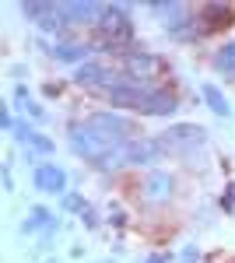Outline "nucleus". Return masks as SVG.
<instances>
[{
  "label": "nucleus",
  "instance_id": "nucleus-1",
  "mask_svg": "<svg viewBox=\"0 0 235 263\" xmlns=\"http://www.w3.org/2000/svg\"><path fill=\"white\" fill-rule=\"evenodd\" d=\"M92 49L123 60L126 49L137 46V25H134V4H105L102 21L92 28Z\"/></svg>",
  "mask_w": 235,
  "mask_h": 263
},
{
  "label": "nucleus",
  "instance_id": "nucleus-2",
  "mask_svg": "<svg viewBox=\"0 0 235 263\" xmlns=\"http://www.w3.org/2000/svg\"><path fill=\"white\" fill-rule=\"evenodd\" d=\"M67 147H70V155L78 162L98 168V165L105 162V155L113 147H119V144H109L88 120H74V123H67Z\"/></svg>",
  "mask_w": 235,
  "mask_h": 263
},
{
  "label": "nucleus",
  "instance_id": "nucleus-3",
  "mask_svg": "<svg viewBox=\"0 0 235 263\" xmlns=\"http://www.w3.org/2000/svg\"><path fill=\"white\" fill-rule=\"evenodd\" d=\"M165 158V147L158 144L155 134H140L134 141L119 144V168H155V162Z\"/></svg>",
  "mask_w": 235,
  "mask_h": 263
},
{
  "label": "nucleus",
  "instance_id": "nucleus-4",
  "mask_svg": "<svg viewBox=\"0 0 235 263\" xmlns=\"http://www.w3.org/2000/svg\"><path fill=\"white\" fill-rule=\"evenodd\" d=\"M84 120L92 123L109 144H126V141H134V137H140L137 123L130 120L126 112H116V109H95V112H88Z\"/></svg>",
  "mask_w": 235,
  "mask_h": 263
},
{
  "label": "nucleus",
  "instance_id": "nucleus-5",
  "mask_svg": "<svg viewBox=\"0 0 235 263\" xmlns=\"http://www.w3.org/2000/svg\"><path fill=\"white\" fill-rule=\"evenodd\" d=\"M179 109H183V102H179L176 91H169V88H161V84H151V88L140 91L137 105H134V116H144V120H169V116H176Z\"/></svg>",
  "mask_w": 235,
  "mask_h": 263
},
{
  "label": "nucleus",
  "instance_id": "nucleus-6",
  "mask_svg": "<svg viewBox=\"0 0 235 263\" xmlns=\"http://www.w3.org/2000/svg\"><path fill=\"white\" fill-rule=\"evenodd\" d=\"M155 137L165 147V155H176V151L183 155V151H193V147L207 144V126H200V123H176V126L161 130Z\"/></svg>",
  "mask_w": 235,
  "mask_h": 263
},
{
  "label": "nucleus",
  "instance_id": "nucleus-7",
  "mask_svg": "<svg viewBox=\"0 0 235 263\" xmlns=\"http://www.w3.org/2000/svg\"><path fill=\"white\" fill-rule=\"evenodd\" d=\"M119 70H123L126 78L140 81V84H155L158 70H161V57L151 53L144 42H137V46H134V49H126V57L119 60Z\"/></svg>",
  "mask_w": 235,
  "mask_h": 263
},
{
  "label": "nucleus",
  "instance_id": "nucleus-8",
  "mask_svg": "<svg viewBox=\"0 0 235 263\" xmlns=\"http://www.w3.org/2000/svg\"><path fill=\"white\" fill-rule=\"evenodd\" d=\"M70 81L78 84V88H88V91H109L113 84L123 81V70L109 67V63H102V60H88L70 74Z\"/></svg>",
  "mask_w": 235,
  "mask_h": 263
},
{
  "label": "nucleus",
  "instance_id": "nucleus-9",
  "mask_svg": "<svg viewBox=\"0 0 235 263\" xmlns=\"http://www.w3.org/2000/svg\"><path fill=\"white\" fill-rule=\"evenodd\" d=\"M235 25V4H225V0H204L196 7V28L200 35H218V32H228Z\"/></svg>",
  "mask_w": 235,
  "mask_h": 263
},
{
  "label": "nucleus",
  "instance_id": "nucleus-10",
  "mask_svg": "<svg viewBox=\"0 0 235 263\" xmlns=\"http://www.w3.org/2000/svg\"><path fill=\"white\" fill-rule=\"evenodd\" d=\"M32 190L42 193V197H63V193H70V176H67V168L60 162H42L32 168Z\"/></svg>",
  "mask_w": 235,
  "mask_h": 263
},
{
  "label": "nucleus",
  "instance_id": "nucleus-11",
  "mask_svg": "<svg viewBox=\"0 0 235 263\" xmlns=\"http://www.w3.org/2000/svg\"><path fill=\"white\" fill-rule=\"evenodd\" d=\"M39 46L46 49V57L49 60H57V63H67V67H74L78 70L81 63H88L92 60V42H81V39H60V42H46V39H39Z\"/></svg>",
  "mask_w": 235,
  "mask_h": 263
},
{
  "label": "nucleus",
  "instance_id": "nucleus-12",
  "mask_svg": "<svg viewBox=\"0 0 235 263\" xmlns=\"http://www.w3.org/2000/svg\"><path fill=\"white\" fill-rule=\"evenodd\" d=\"M140 197L144 203H169L176 197V176L169 172V168H151V172H144V179H140Z\"/></svg>",
  "mask_w": 235,
  "mask_h": 263
},
{
  "label": "nucleus",
  "instance_id": "nucleus-13",
  "mask_svg": "<svg viewBox=\"0 0 235 263\" xmlns=\"http://www.w3.org/2000/svg\"><path fill=\"white\" fill-rule=\"evenodd\" d=\"M102 11H105V4H92V0H67V4H60V14L67 18L70 28H95L98 21H102Z\"/></svg>",
  "mask_w": 235,
  "mask_h": 263
},
{
  "label": "nucleus",
  "instance_id": "nucleus-14",
  "mask_svg": "<svg viewBox=\"0 0 235 263\" xmlns=\"http://www.w3.org/2000/svg\"><path fill=\"white\" fill-rule=\"evenodd\" d=\"M57 221H60V214L53 211V207H46V203H32L28 214H25L21 224H18V235H42L46 228H53Z\"/></svg>",
  "mask_w": 235,
  "mask_h": 263
},
{
  "label": "nucleus",
  "instance_id": "nucleus-15",
  "mask_svg": "<svg viewBox=\"0 0 235 263\" xmlns=\"http://www.w3.org/2000/svg\"><path fill=\"white\" fill-rule=\"evenodd\" d=\"M200 102H204V105L214 112L218 120H228V116L235 112V105L228 102V95H225V91H221L214 81H204V84H200Z\"/></svg>",
  "mask_w": 235,
  "mask_h": 263
},
{
  "label": "nucleus",
  "instance_id": "nucleus-16",
  "mask_svg": "<svg viewBox=\"0 0 235 263\" xmlns=\"http://www.w3.org/2000/svg\"><path fill=\"white\" fill-rule=\"evenodd\" d=\"M211 70L221 74V78H232V81H235V39L221 42L214 53H211Z\"/></svg>",
  "mask_w": 235,
  "mask_h": 263
},
{
  "label": "nucleus",
  "instance_id": "nucleus-17",
  "mask_svg": "<svg viewBox=\"0 0 235 263\" xmlns=\"http://www.w3.org/2000/svg\"><path fill=\"white\" fill-rule=\"evenodd\" d=\"M18 11H21V18L28 21V25H35V28H39L42 21L57 11V4H49V0H32V4H21Z\"/></svg>",
  "mask_w": 235,
  "mask_h": 263
},
{
  "label": "nucleus",
  "instance_id": "nucleus-18",
  "mask_svg": "<svg viewBox=\"0 0 235 263\" xmlns=\"http://www.w3.org/2000/svg\"><path fill=\"white\" fill-rule=\"evenodd\" d=\"M84 207H88V200H84V193H81V190H70V193H63V197L57 200L60 214H81Z\"/></svg>",
  "mask_w": 235,
  "mask_h": 263
},
{
  "label": "nucleus",
  "instance_id": "nucleus-19",
  "mask_svg": "<svg viewBox=\"0 0 235 263\" xmlns=\"http://www.w3.org/2000/svg\"><path fill=\"white\" fill-rule=\"evenodd\" d=\"M18 109V116H25V120H32V123H46L49 120V112H46V105L35 99H28V102H21V105H14Z\"/></svg>",
  "mask_w": 235,
  "mask_h": 263
},
{
  "label": "nucleus",
  "instance_id": "nucleus-20",
  "mask_svg": "<svg viewBox=\"0 0 235 263\" xmlns=\"http://www.w3.org/2000/svg\"><path fill=\"white\" fill-rule=\"evenodd\" d=\"M78 221L84 224V232H98V228H102V214H98L95 207L88 203V207H84V211L78 214Z\"/></svg>",
  "mask_w": 235,
  "mask_h": 263
},
{
  "label": "nucleus",
  "instance_id": "nucleus-21",
  "mask_svg": "<svg viewBox=\"0 0 235 263\" xmlns=\"http://www.w3.org/2000/svg\"><path fill=\"white\" fill-rule=\"evenodd\" d=\"M126 211L119 207V203H109V214H105V224H113V228H126Z\"/></svg>",
  "mask_w": 235,
  "mask_h": 263
},
{
  "label": "nucleus",
  "instance_id": "nucleus-22",
  "mask_svg": "<svg viewBox=\"0 0 235 263\" xmlns=\"http://www.w3.org/2000/svg\"><path fill=\"white\" fill-rule=\"evenodd\" d=\"M218 203H221V211H225V214H235V182H225V190H221Z\"/></svg>",
  "mask_w": 235,
  "mask_h": 263
},
{
  "label": "nucleus",
  "instance_id": "nucleus-23",
  "mask_svg": "<svg viewBox=\"0 0 235 263\" xmlns=\"http://www.w3.org/2000/svg\"><path fill=\"white\" fill-rule=\"evenodd\" d=\"M14 123H18V116H14L7 105H0V130H4V134H14Z\"/></svg>",
  "mask_w": 235,
  "mask_h": 263
},
{
  "label": "nucleus",
  "instance_id": "nucleus-24",
  "mask_svg": "<svg viewBox=\"0 0 235 263\" xmlns=\"http://www.w3.org/2000/svg\"><path fill=\"white\" fill-rule=\"evenodd\" d=\"M172 260H179V253H144L137 263H172Z\"/></svg>",
  "mask_w": 235,
  "mask_h": 263
},
{
  "label": "nucleus",
  "instance_id": "nucleus-25",
  "mask_svg": "<svg viewBox=\"0 0 235 263\" xmlns=\"http://www.w3.org/2000/svg\"><path fill=\"white\" fill-rule=\"evenodd\" d=\"M0 186H4V193H7V197H14V172H11V165H4V168H0Z\"/></svg>",
  "mask_w": 235,
  "mask_h": 263
},
{
  "label": "nucleus",
  "instance_id": "nucleus-26",
  "mask_svg": "<svg viewBox=\"0 0 235 263\" xmlns=\"http://www.w3.org/2000/svg\"><path fill=\"white\" fill-rule=\"evenodd\" d=\"M11 99H14V105H21V102H28L32 99V88L21 81V84H14V91H11Z\"/></svg>",
  "mask_w": 235,
  "mask_h": 263
},
{
  "label": "nucleus",
  "instance_id": "nucleus-27",
  "mask_svg": "<svg viewBox=\"0 0 235 263\" xmlns=\"http://www.w3.org/2000/svg\"><path fill=\"white\" fill-rule=\"evenodd\" d=\"M186 260H200V246L186 242L183 249H179V263H186Z\"/></svg>",
  "mask_w": 235,
  "mask_h": 263
},
{
  "label": "nucleus",
  "instance_id": "nucleus-28",
  "mask_svg": "<svg viewBox=\"0 0 235 263\" xmlns=\"http://www.w3.org/2000/svg\"><path fill=\"white\" fill-rule=\"evenodd\" d=\"M25 74H28V67H25V63H14V67H11V78H14V84L25 81Z\"/></svg>",
  "mask_w": 235,
  "mask_h": 263
},
{
  "label": "nucleus",
  "instance_id": "nucleus-29",
  "mask_svg": "<svg viewBox=\"0 0 235 263\" xmlns=\"http://www.w3.org/2000/svg\"><path fill=\"white\" fill-rule=\"evenodd\" d=\"M42 95H46V99H60V84L46 81V84H42Z\"/></svg>",
  "mask_w": 235,
  "mask_h": 263
},
{
  "label": "nucleus",
  "instance_id": "nucleus-30",
  "mask_svg": "<svg viewBox=\"0 0 235 263\" xmlns=\"http://www.w3.org/2000/svg\"><path fill=\"white\" fill-rule=\"evenodd\" d=\"M84 256H88V246H70V260H84Z\"/></svg>",
  "mask_w": 235,
  "mask_h": 263
},
{
  "label": "nucleus",
  "instance_id": "nucleus-31",
  "mask_svg": "<svg viewBox=\"0 0 235 263\" xmlns=\"http://www.w3.org/2000/svg\"><path fill=\"white\" fill-rule=\"evenodd\" d=\"M88 263H119L116 256H102V260H88Z\"/></svg>",
  "mask_w": 235,
  "mask_h": 263
},
{
  "label": "nucleus",
  "instance_id": "nucleus-32",
  "mask_svg": "<svg viewBox=\"0 0 235 263\" xmlns=\"http://www.w3.org/2000/svg\"><path fill=\"white\" fill-rule=\"evenodd\" d=\"M39 263H63V260H57V256H46V260H39Z\"/></svg>",
  "mask_w": 235,
  "mask_h": 263
},
{
  "label": "nucleus",
  "instance_id": "nucleus-33",
  "mask_svg": "<svg viewBox=\"0 0 235 263\" xmlns=\"http://www.w3.org/2000/svg\"><path fill=\"white\" fill-rule=\"evenodd\" d=\"M186 263H204V260H186Z\"/></svg>",
  "mask_w": 235,
  "mask_h": 263
},
{
  "label": "nucleus",
  "instance_id": "nucleus-34",
  "mask_svg": "<svg viewBox=\"0 0 235 263\" xmlns=\"http://www.w3.org/2000/svg\"><path fill=\"white\" fill-rule=\"evenodd\" d=\"M232 263H235V256H232Z\"/></svg>",
  "mask_w": 235,
  "mask_h": 263
}]
</instances>
